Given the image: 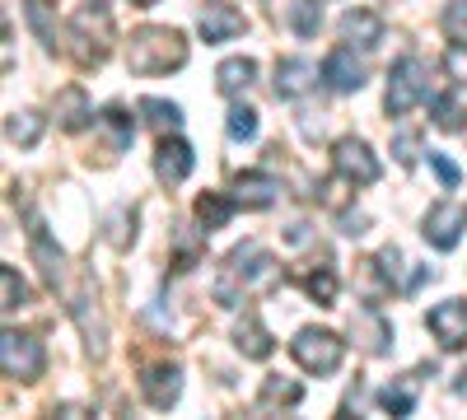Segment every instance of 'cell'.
I'll list each match as a JSON object with an SVG mask.
<instances>
[{
    "label": "cell",
    "instance_id": "obj_1",
    "mask_svg": "<svg viewBox=\"0 0 467 420\" xmlns=\"http://www.w3.org/2000/svg\"><path fill=\"white\" fill-rule=\"evenodd\" d=\"M28 239H33V257H37V266H43L47 285L61 294L66 313L80 323V332H85V341H89V351L103 355V351H108V323H103V313H99V299H94L89 276H85L80 266H75V261H70V257L43 234V224H33V229H28Z\"/></svg>",
    "mask_w": 467,
    "mask_h": 420
},
{
    "label": "cell",
    "instance_id": "obj_2",
    "mask_svg": "<svg viewBox=\"0 0 467 420\" xmlns=\"http://www.w3.org/2000/svg\"><path fill=\"white\" fill-rule=\"evenodd\" d=\"M276 281H281V266L271 261L257 243H244V248L229 252L224 271H220V281H215V299H220V303H239L244 294L271 290Z\"/></svg>",
    "mask_w": 467,
    "mask_h": 420
},
{
    "label": "cell",
    "instance_id": "obj_3",
    "mask_svg": "<svg viewBox=\"0 0 467 420\" xmlns=\"http://www.w3.org/2000/svg\"><path fill=\"white\" fill-rule=\"evenodd\" d=\"M127 66L136 75H169L187 66V43L178 28H136L127 43Z\"/></svg>",
    "mask_w": 467,
    "mask_h": 420
},
{
    "label": "cell",
    "instance_id": "obj_4",
    "mask_svg": "<svg viewBox=\"0 0 467 420\" xmlns=\"http://www.w3.org/2000/svg\"><path fill=\"white\" fill-rule=\"evenodd\" d=\"M290 355H295L299 369H308V374H332V369L341 364V355H346V341H341L337 332H327V327H304V332L290 341Z\"/></svg>",
    "mask_w": 467,
    "mask_h": 420
},
{
    "label": "cell",
    "instance_id": "obj_5",
    "mask_svg": "<svg viewBox=\"0 0 467 420\" xmlns=\"http://www.w3.org/2000/svg\"><path fill=\"white\" fill-rule=\"evenodd\" d=\"M420 98H425V66L416 56H402L393 75H388V98H383L388 118H407Z\"/></svg>",
    "mask_w": 467,
    "mask_h": 420
},
{
    "label": "cell",
    "instance_id": "obj_6",
    "mask_svg": "<svg viewBox=\"0 0 467 420\" xmlns=\"http://www.w3.org/2000/svg\"><path fill=\"white\" fill-rule=\"evenodd\" d=\"M332 164H337L341 178H350V187L379 182V159H374V149H369L365 140H356V136H341V140L332 145Z\"/></svg>",
    "mask_w": 467,
    "mask_h": 420
},
{
    "label": "cell",
    "instance_id": "obj_7",
    "mask_svg": "<svg viewBox=\"0 0 467 420\" xmlns=\"http://www.w3.org/2000/svg\"><path fill=\"white\" fill-rule=\"evenodd\" d=\"M0 364H5V378H37L43 374V341L5 332L0 336Z\"/></svg>",
    "mask_w": 467,
    "mask_h": 420
},
{
    "label": "cell",
    "instance_id": "obj_8",
    "mask_svg": "<svg viewBox=\"0 0 467 420\" xmlns=\"http://www.w3.org/2000/svg\"><path fill=\"white\" fill-rule=\"evenodd\" d=\"M462 224H467V210L458 206V201H435L431 206V215H425V243L431 248H440V252H449L453 243H458V234H462Z\"/></svg>",
    "mask_w": 467,
    "mask_h": 420
},
{
    "label": "cell",
    "instance_id": "obj_9",
    "mask_svg": "<svg viewBox=\"0 0 467 420\" xmlns=\"http://www.w3.org/2000/svg\"><path fill=\"white\" fill-rule=\"evenodd\" d=\"M425 327L435 332V341H440L444 351H458V346H467V303H462V299H449V303H440V309H431Z\"/></svg>",
    "mask_w": 467,
    "mask_h": 420
},
{
    "label": "cell",
    "instance_id": "obj_10",
    "mask_svg": "<svg viewBox=\"0 0 467 420\" xmlns=\"http://www.w3.org/2000/svg\"><path fill=\"white\" fill-rule=\"evenodd\" d=\"M192 164H197V159H192V145L187 140H160V149H154V178L169 182V187L187 182Z\"/></svg>",
    "mask_w": 467,
    "mask_h": 420
},
{
    "label": "cell",
    "instance_id": "obj_11",
    "mask_svg": "<svg viewBox=\"0 0 467 420\" xmlns=\"http://www.w3.org/2000/svg\"><path fill=\"white\" fill-rule=\"evenodd\" d=\"M99 131H103V159H117L122 149L131 145V136H136V122H131V112L127 108H103L99 112Z\"/></svg>",
    "mask_w": 467,
    "mask_h": 420
},
{
    "label": "cell",
    "instance_id": "obj_12",
    "mask_svg": "<svg viewBox=\"0 0 467 420\" xmlns=\"http://www.w3.org/2000/svg\"><path fill=\"white\" fill-rule=\"evenodd\" d=\"M323 80H327L337 94H356V89L365 85V66L356 61V52H350V47H337V52L327 56V66H323Z\"/></svg>",
    "mask_w": 467,
    "mask_h": 420
},
{
    "label": "cell",
    "instance_id": "obj_13",
    "mask_svg": "<svg viewBox=\"0 0 467 420\" xmlns=\"http://www.w3.org/2000/svg\"><path fill=\"white\" fill-rule=\"evenodd\" d=\"M276 197H281V187L266 173H239L234 178V201H239L244 210H266Z\"/></svg>",
    "mask_w": 467,
    "mask_h": 420
},
{
    "label": "cell",
    "instance_id": "obj_14",
    "mask_svg": "<svg viewBox=\"0 0 467 420\" xmlns=\"http://www.w3.org/2000/svg\"><path fill=\"white\" fill-rule=\"evenodd\" d=\"M314 80H318L314 61H304V56L276 61V98H299V94H308V85H314Z\"/></svg>",
    "mask_w": 467,
    "mask_h": 420
},
{
    "label": "cell",
    "instance_id": "obj_15",
    "mask_svg": "<svg viewBox=\"0 0 467 420\" xmlns=\"http://www.w3.org/2000/svg\"><path fill=\"white\" fill-rule=\"evenodd\" d=\"M178 393H182V369L178 364H164V369H150L145 374V402L154 411H169L178 402Z\"/></svg>",
    "mask_w": 467,
    "mask_h": 420
},
{
    "label": "cell",
    "instance_id": "obj_16",
    "mask_svg": "<svg viewBox=\"0 0 467 420\" xmlns=\"http://www.w3.org/2000/svg\"><path fill=\"white\" fill-rule=\"evenodd\" d=\"M197 28H202L206 43H224V37L244 33V15L234 10V5H220V0H211V5L202 10V19H197Z\"/></svg>",
    "mask_w": 467,
    "mask_h": 420
},
{
    "label": "cell",
    "instance_id": "obj_17",
    "mask_svg": "<svg viewBox=\"0 0 467 420\" xmlns=\"http://www.w3.org/2000/svg\"><path fill=\"white\" fill-rule=\"evenodd\" d=\"M350 336H356L369 355H383L388 341H393V327L379 318V309H360L356 318H350Z\"/></svg>",
    "mask_w": 467,
    "mask_h": 420
},
{
    "label": "cell",
    "instance_id": "obj_18",
    "mask_svg": "<svg viewBox=\"0 0 467 420\" xmlns=\"http://www.w3.org/2000/svg\"><path fill=\"white\" fill-rule=\"evenodd\" d=\"M89 118H94V112H89V94H85L80 85H66V89L57 94V127H61V131H80Z\"/></svg>",
    "mask_w": 467,
    "mask_h": 420
},
{
    "label": "cell",
    "instance_id": "obj_19",
    "mask_svg": "<svg viewBox=\"0 0 467 420\" xmlns=\"http://www.w3.org/2000/svg\"><path fill=\"white\" fill-rule=\"evenodd\" d=\"M253 80H257V61L253 56H229V61H220V70H215V85H220V94H248L253 89Z\"/></svg>",
    "mask_w": 467,
    "mask_h": 420
},
{
    "label": "cell",
    "instance_id": "obj_20",
    "mask_svg": "<svg viewBox=\"0 0 467 420\" xmlns=\"http://www.w3.org/2000/svg\"><path fill=\"white\" fill-rule=\"evenodd\" d=\"M341 37H346V43H356V47H374L383 37V19L374 10H346L341 15Z\"/></svg>",
    "mask_w": 467,
    "mask_h": 420
},
{
    "label": "cell",
    "instance_id": "obj_21",
    "mask_svg": "<svg viewBox=\"0 0 467 420\" xmlns=\"http://www.w3.org/2000/svg\"><path fill=\"white\" fill-rule=\"evenodd\" d=\"M420 378H425V374H402V378H393V384L379 393V406L393 411V415H411V406H416V397H420Z\"/></svg>",
    "mask_w": 467,
    "mask_h": 420
},
{
    "label": "cell",
    "instance_id": "obj_22",
    "mask_svg": "<svg viewBox=\"0 0 467 420\" xmlns=\"http://www.w3.org/2000/svg\"><path fill=\"white\" fill-rule=\"evenodd\" d=\"M234 346L244 351V360H266L271 355V332L253 313H244V323L234 327Z\"/></svg>",
    "mask_w": 467,
    "mask_h": 420
},
{
    "label": "cell",
    "instance_id": "obj_23",
    "mask_svg": "<svg viewBox=\"0 0 467 420\" xmlns=\"http://www.w3.org/2000/svg\"><path fill=\"white\" fill-rule=\"evenodd\" d=\"M43 118H37V112H10L5 118V140L10 145H19V149H33L37 140H43Z\"/></svg>",
    "mask_w": 467,
    "mask_h": 420
},
{
    "label": "cell",
    "instance_id": "obj_24",
    "mask_svg": "<svg viewBox=\"0 0 467 420\" xmlns=\"http://www.w3.org/2000/svg\"><path fill=\"white\" fill-rule=\"evenodd\" d=\"M257 402H262L266 411H271V406H299V402H304V388L295 384V378H266Z\"/></svg>",
    "mask_w": 467,
    "mask_h": 420
},
{
    "label": "cell",
    "instance_id": "obj_25",
    "mask_svg": "<svg viewBox=\"0 0 467 420\" xmlns=\"http://www.w3.org/2000/svg\"><path fill=\"white\" fill-rule=\"evenodd\" d=\"M234 206H239V201H224L220 192H202V197H197V220L206 224V234H211V229H224V224H229Z\"/></svg>",
    "mask_w": 467,
    "mask_h": 420
},
{
    "label": "cell",
    "instance_id": "obj_26",
    "mask_svg": "<svg viewBox=\"0 0 467 420\" xmlns=\"http://www.w3.org/2000/svg\"><path fill=\"white\" fill-rule=\"evenodd\" d=\"M140 112L150 118L154 131H178L182 127V108L178 103H164V98H140Z\"/></svg>",
    "mask_w": 467,
    "mask_h": 420
},
{
    "label": "cell",
    "instance_id": "obj_27",
    "mask_svg": "<svg viewBox=\"0 0 467 420\" xmlns=\"http://www.w3.org/2000/svg\"><path fill=\"white\" fill-rule=\"evenodd\" d=\"M224 127H229V136H234V140H253V136H257V112H253V108H244V103H234Z\"/></svg>",
    "mask_w": 467,
    "mask_h": 420
},
{
    "label": "cell",
    "instance_id": "obj_28",
    "mask_svg": "<svg viewBox=\"0 0 467 420\" xmlns=\"http://www.w3.org/2000/svg\"><path fill=\"white\" fill-rule=\"evenodd\" d=\"M0 290H5V309H10V313L28 303V285L19 281V271H15V266H0Z\"/></svg>",
    "mask_w": 467,
    "mask_h": 420
},
{
    "label": "cell",
    "instance_id": "obj_29",
    "mask_svg": "<svg viewBox=\"0 0 467 420\" xmlns=\"http://www.w3.org/2000/svg\"><path fill=\"white\" fill-rule=\"evenodd\" d=\"M299 281H304V290L314 294L318 303H332V299H337V276L327 271V266H318V271H308V276H299Z\"/></svg>",
    "mask_w": 467,
    "mask_h": 420
},
{
    "label": "cell",
    "instance_id": "obj_30",
    "mask_svg": "<svg viewBox=\"0 0 467 420\" xmlns=\"http://www.w3.org/2000/svg\"><path fill=\"white\" fill-rule=\"evenodd\" d=\"M290 24H295V33H299V37H314V33H318V24H323V15H318V5L299 0V5H290Z\"/></svg>",
    "mask_w": 467,
    "mask_h": 420
},
{
    "label": "cell",
    "instance_id": "obj_31",
    "mask_svg": "<svg viewBox=\"0 0 467 420\" xmlns=\"http://www.w3.org/2000/svg\"><path fill=\"white\" fill-rule=\"evenodd\" d=\"M379 266H383V281H388V285H393V290H407V281H402L407 257H402L398 248H383V252H379Z\"/></svg>",
    "mask_w": 467,
    "mask_h": 420
},
{
    "label": "cell",
    "instance_id": "obj_32",
    "mask_svg": "<svg viewBox=\"0 0 467 420\" xmlns=\"http://www.w3.org/2000/svg\"><path fill=\"white\" fill-rule=\"evenodd\" d=\"M431 108H435V122H440L444 131H458V127H462V112H458L453 98H431Z\"/></svg>",
    "mask_w": 467,
    "mask_h": 420
},
{
    "label": "cell",
    "instance_id": "obj_33",
    "mask_svg": "<svg viewBox=\"0 0 467 420\" xmlns=\"http://www.w3.org/2000/svg\"><path fill=\"white\" fill-rule=\"evenodd\" d=\"M444 70L453 75L458 85H467V43H453V47L444 52Z\"/></svg>",
    "mask_w": 467,
    "mask_h": 420
},
{
    "label": "cell",
    "instance_id": "obj_34",
    "mask_svg": "<svg viewBox=\"0 0 467 420\" xmlns=\"http://www.w3.org/2000/svg\"><path fill=\"white\" fill-rule=\"evenodd\" d=\"M197 257H202V234H182L178 239V271L197 266Z\"/></svg>",
    "mask_w": 467,
    "mask_h": 420
},
{
    "label": "cell",
    "instance_id": "obj_35",
    "mask_svg": "<svg viewBox=\"0 0 467 420\" xmlns=\"http://www.w3.org/2000/svg\"><path fill=\"white\" fill-rule=\"evenodd\" d=\"M393 155H398V164H416V155H420V136H416V131H402V136L393 140Z\"/></svg>",
    "mask_w": 467,
    "mask_h": 420
},
{
    "label": "cell",
    "instance_id": "obj_36",
    "mask_svg": "<svg viewBox=\"0 0 467 420\" xmlns=\"http://www.w3.org/2000/svg\"><path fill=\"white\" fill-rule=\"evenodd\" d=\"M444 28L449 33H467V0H453V5L444 10Z\"/></svg>",
    "mask_w": 467,
    "mask_h": 420
},
{
    "label": "cell",
    "instance_id": "obj_37",
    "mask_svg": "<svg viewBox=\"0 0 467 420\" xmlns=\"http://www.w3.org/2000/svg\"><path fill=\"white\" fill-rule=\"evenodd\" d=\"M108 243H112V248H127V210H117V215L108 220Z\"/></svg>",
    "mask_w": 467,
    "mask_h": 420
},
{
    "label": "cell",
    "instance_id": "obj_38",
    "mask_svg": "<svg viewBox=\"0 0 467 420\" xmlns=\"http://www.w3.org/2000/svg\"><path fill=\"white\" fill-rule=\"evenodd\" d=\"M431 169L440 173V182H444V187H458V164H453V159H444V155H431Z\"/></svg>",
    "mask_w": 467,
    "mask_h": 420
},
{
    "label": "cell",
    "instance_id": "obj_39",
    "mask_svg": "<svg viewBox=\"0 0 467 420\" xmlns=\"http://www.w3.org/2000/svg\"><path fill=\"white\" fill-rule=\"evenodd\" d=\"M346 182H350V178H341V182H327V187H318V192H323V201H327L332 210H341V206H346Z\"/></svg>",
    "mask_w": 467,
    "mask_h": 420
},
{
    "label": "cell",
    "instance_id": "obj_40",
    "mask_svg": "<svg viewBox=\"0 0 467 420\" xmlns=\"http://www.w3.org/2000/svg\"><path fill=\"white\" fill-rule=\"evenodd\" d=\"M365 224H369L365 215H346V234H350V239H356V234H365Z\"/></svg>",
    "mask_w": 467,
    "mask_h": 420
},
{
    "label": "cell",
    "instance_id": "obj_41",
    "mask_svg": "<svg viewBox=\"0 0 467 420\" xmlns=\"http://www.w3.org/2000/svg\"><path fill=\"white\" fill-rule=\"evenodd\" d=\"M131 5H154V0H131Z\"/></svg>",
    "mask_w": 467,
    "mask_h": 420
}]
</instances>
